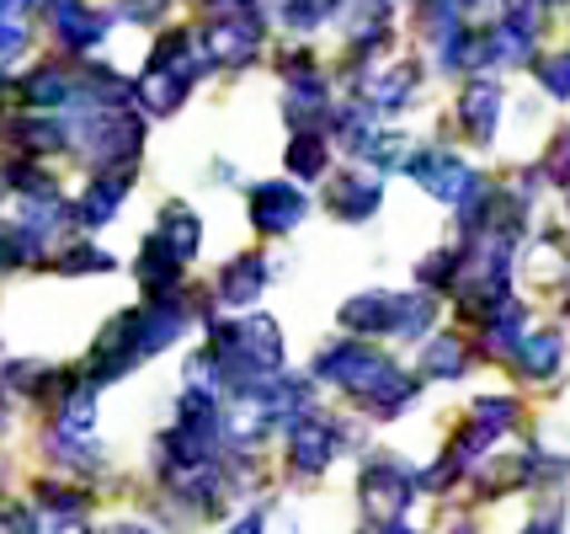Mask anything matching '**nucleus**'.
<instances>
[{"instance_id":"2","label":"nucleus","mask_w":570,"mask_h":534,"mask_svg":"<svg viewBox=\"0 0 570 534\" xmlns=\"http://www.w3.org/2000/svg\"><path fill=\"white\" fill-rule=\"evenodd\" d=\"M528 534H560V530H544V524H539V530H528Z\"/></svg>"},{"instance_id":"1","label":"nucleus","mask_w":570,"mask_h":534,"mask_svg":"<svg viewBox=\"0 0 570 534\" xmlns=\"http://www.w3.org/2000/svg\"><path fill=\"white\" fill-rule=\"evenodd\" d=\"M256 283H262V268H256V262H235V273L224 279V300L246 305L250 294H256Z\"/></svg>"}]
</instances>
